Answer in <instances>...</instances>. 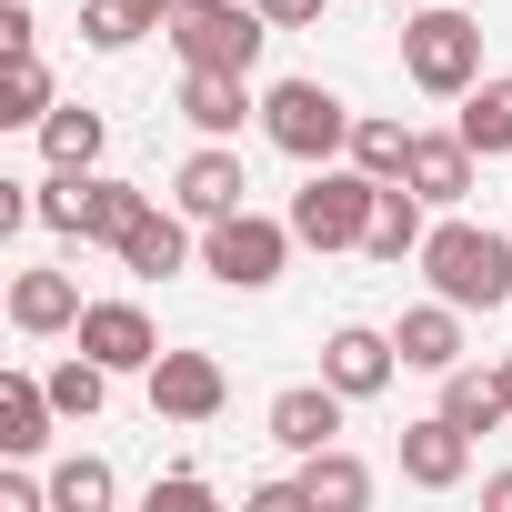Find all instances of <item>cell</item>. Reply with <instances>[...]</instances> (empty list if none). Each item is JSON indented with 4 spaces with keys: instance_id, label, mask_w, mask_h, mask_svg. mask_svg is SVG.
<instances>
[{
    "instance_id": "obj_1",
    "label": "cell",
    "mask_w": 512,
    "mask_h": 512,
    "mask_svg": "<svg viewBox=\"0 0 512 512\" xmlns=\"http://www.w3.org/2000/svg\"><path fill=\"white\" fill-rule=\"evenodd\" d=\"M422 282L442 292V302H462V312H502L512 302V231H492V221H432L422 231Z\"/></svg>"
},
{
    "instance_id": "obj_27",
    "label": "cell",
    "mask_w": 512,
    "mask_h": 512,
    "mask_svg": "<svg viewBox=\"0 0 512 512\" xmlns=\"http://www.w3.org/2000/svg\"><path fill=\"white\" fill-rule=\"evenodd\" d=\"M111 502H121V482H111L101 452H71V462L51 472V512H111Z\"/></svg>"
},
{
    "instance_id": "obj_20",
    "label": "cell",
    "mask_w": 512,
    "mask_h": 512,
    "mask_svg": "<svg viewBox=\"0 0 512 512\" xmlns=\"http://www.w3.org/2000/svg\"><path fill=\"white\" fill-rule=\"evenodd\" d=\"M101 141H111V121L91 101H51V121H41V161L51 171H101Z\"/></svg>"
},
{
    "instance_id": "obj_5",
    "label": "cell",
    "mask_w": 512,
    "mask_h": 512,
    "mask_svg": "<svg viewBox=\"0 0 512 512\" xmlns=\"http://www.w3.org/2000/svg\"><path fill=\"white\" fill-rule=\"evenodd\" d=\"M262 41H272L262 0H181V11H171L181 71H251V61H262Z\"/></svg>"
},
{
    "instance_id": "obj_22",
    "label": "cell",
    "mask_w": 512,
    "mask_h": 512,
    "mask_svg": "<svg viewBox=\"0 0 512 512\" xmlns=\"http://www.w3.org/2000/svg\"><path fill=\"white\" fill-rule=\"evenodd\" d=\"M302 492H312V512H362L372 502V462H352L342 442H322V452H302Z\"/></svg>"
},
{
    "instance_id": "obj_25",
    "label": "cell",
    "mask_w": 512,
    "mask_h": 512,
    "mask_svg": "<svg viewBox=\"0 0 512 512\" xmlns=\"http://www.w3.org/2000/svg\"><path fill=\"white\" fill-rule=\"evenodd\" d=\"M342 161H362L372 181H402V171H412V121H392V111H362Z\"/></svg>"
},
{
    "instance_id": "obj_26",
    "label": "cell",
    "mask_w": 512,
    "mask_h": 512,
    "mask_svg": "<svg viewBox=\"0 0 512 512\" xmlns=\"http://www.w3.org/2000/svg\"><path fill=\"white\" fill-rule=\"evenodd\" d=\"M41 382H51V402H61V422H91V412L111 402V362H91V352H71V362H51Z\"/></svg>"
},
{
    "instance_id": "obj_29",
    "label": "cell",
    "mask_w": 512,
    "mask_h": 512,
    "mask_svg": "<svg viewBox=\"0 0 512 512\" xmlns=\"http://www.w3.org/2000/svg\"><path fill=\"white\" fill-rule=\"evenodd\" d=\"M151 512H211V482L201 472H171V482H151Z\"/></svg>"
},
{
    "instance_id": "obj_2",
    "label": "cell",
    "mask_w": 512,
    "mask_h": 512,
    "mask_svg": "<svg viewBox=\"0 0 512 512\" xmlns=\"http://www.w3.org/2000/svg\"><path fill=\"white\" fill-rule=\"evenodd\" d=\"M402 81L432 91V101H462L482 81V21L462 11V0H422V11L402 21Z\"/></svg>"
},
{
    "instance_id": "obj_31",
    "label": "cell",
    "mask_w": 512,
    "mask_h": 512,
    "mask_svg": "<svg viewBox=\"0 0 512 512\" xmlns=\"http://www.w3.org/2000/svg\"><path fill=\"white\" fill-rule=\"evenodd\" d=\"M0 512H51V482H31V472H0Z\"/></svg>"
},
{
    "instance_id": "obj_4",
    "label": "cell",
    "mask_w": 512,
    "mask_h": 512,
    "mask_svg": "<svg viewBox=\"0 0 512 512\" xmlns=\"http://www.w3.org/2000/svg\"><path fill=\"white\" fill-rule=\"evenodd\" d=\"M352 121H362V111H352L332 81H272V91H262V141L292 151L302 171H312V161H342V151H352Z\"/></svg>"
},
{
    "instance_id": "obj_13",
    "label": "cell",
    "mask_w": 512,
    "mask_h": 512,
    "mask_svg": "<svg viewBox=\"0 0 512 512\" xmlns=\"http://www.w3.org/2000/svg\"><path fill=\"white\" fill-rule=\"evenodd\" d=\"M81 272H11V332L51 342V332H81Z\"/></svg>"
},
{
    "instance_id": "obj_17",
    "label": "cell",
    "mask_w": 512,
    "mask_h": 512,
    "mask_svg": "<svg viewBox=\"0 0 512 512\" xmlns=\"http://www.w3.org/2000/svg\"><path fill=\"white\" fill-rule=\"evenodd\" d=\"M181 262H191V211H181V201H171V211H141V221L121 231V272H131V282H171Z\"/></svg>"
},
{
    "instance_id": "obj_30",
    "label": "cell",
    "mask_w": 512,
    "mask_h": 512,
    "mask_svg": "<svg viewBox=\"0 0 512 512\" xmlns=\"http://www.w3.org/2000/svg\"><path fill=\"white\" fill-rule=\"evenodd\" d=\"M241 502H251V512H312V492H302V472H292V482H251Z\"/></svg>"
},
{
    "instance_id": "obj_19",
    "label": "cell",
    "mask_w": 512,
    "mask_h": 512,
    "mask_svg": "<svg viewBox=\"0 0 512 512\" xmlns=\"http://www.w3.org/2000/svg\"><path fill=\"white\" fill-rule=\"evenodd\" d=\"M422 191L412 181H382L372 191V231H362V251H372V262H422Z\"/></svg>"
},
{
    "instance_id": "obj_10",
    "label": "cell",
    "mask_w": 512,
    "mask_h": 512,
    "mask_svg": "<svg viewBox=\"0 0 512 512\" xmlns=\"http://www.w3.org/2000/svg\"><path fill=\"white\" fill-rule=\"evenodd\" d=\"M462 472H472V432H462L452 412L402 422V482H412V492H462Z\"/></svg>"
},
{
    "instance_id": "obj_21",
    "label": "cell",
    "mask_w": 512,
    "mask_h": 512,
    "mask_svg": "<svg viewBox=\"0 0 512 512\" xmlns=\"http://www.w3.org/2000/svg\"><path fill=\"white\" fill-rule=\"evenodd\" d=\"M171 11H181V0H81V41L91 51H131V41L171 31Z\"/></svg>"
},
{
    "instance_id": "obj_35",
    "label": "cell",
    "mask_w": 512,
    "mask_h": 512,
    "mask_svg": "<svg viewBox=\"0 0 512 512\" xmlns=\"http://www.w3.org/2000/svg\"><path fill=\"white\" fill-rule=\"evenodd\" d=\"M492 372H502V402H512V352H502V362H492Z\"/></svg>"
},
{
    "instance_id": "obj_23",
    "label": "cell",
    "mask_w": 512,
    "mask_h": 512,
    "mask_svg": "<svg viewBox=\"0 0 512 512\" xmlns=\"http://www.w3.org/2000/svg\"><path fill=\"white\" fill-rule=\"evenodd\" d=\"M452 131H462V141H472L482 161H502V151H512V71L472 81V91H462V121H452Z\"/></svg>"
},
{
    "instance_id": "obj_32",
    "label": "cell",
    "mask_w": 512,
    "mask_h": 512,
    "mask_svg": "<svg viewBox=\"0 0 512 512\" xmlns=\"http://www.w3.org/2000/svg\"><path fill=\"white\" fill-rule=\"evenodd\" d=\"M31 31H41L31 0H0V51H31Z\"/></svg>"
},
{
    "instance_id": "obj_3",
    "label": "cell",
    "mask_w": 512,
    "mask_h": 512,
    "mask_svg": "<svg viewBox=\"0 0 512 512\" xmlns=\"http://www.w3.org/2000/svg\"><path fill=\"white\" fill-rule=\"evenodd\" d=\"M292 241H302V231H292V211L272 221V211H251V201H241V211L201 221V272H211L221 292H272V282H282V262H292Z\"/></svg>"
},
{
    "instance_id": "obj_18",
    "label": "cell",
    "mask_w": 512,
    "mask_h": 512,
    "mask_svg": "<svg viewBox=\"0 0 512 512\" xmlns=\"http://www.w3.org/2000/svg\"><path fill=\"white\" fill-rule=\"evenodd\" d=\"M51 422H61V402H51L41 372H0V452L31 462V452L51 442Z\"/></svg>"
},
{
    "instance_id": "obj_15",
    "label": "cell",
    "mask_w": 512,
    "mask_h": 512,
    "mask_svg": "<svg viewBox=\"0 0 512 512\" xmlns=\"http://www.w3.org/2000/svg\"><path fill=\"white\" fill-rule=\"evenodd\" d=\"M392 342H402V372H432V382H442V372L462 362V302H442V292L412 302V312L392 322Z\"/></svg>"
},
{
    "instance_id": "obj_11",
    "label": "cell",
    "mask_w": 512,
    "mask_h": 512,
    "mask_svg": "<svg viewBox=\"0 0 512 512\" xmlns=\"http://www.w3.org/2000/svg\"><path fill=\"white\" fill-rule=\"evenodd\" d=\"M181 121L201 141H231L241 121H262V101H251V71H181Z\"/></svg>"
},
{
    "instance_id": "obj_28",
    "label": "cell",
    "mask_w": 512,
    "mask_h": 512,
    "mask_svg": "<svg viewBox=\"0 0 512 512\" xmlns=\"http://www.w3.org/2000/svg\"><path fill=\"white\" fill-rule=\"evenodd\" d=\"M0 121H21V131H41V121H51V71H41V51H11V91H0Z\"/></svg>"
},
{
    "instance_id": "obj_8",
    "label": "cell",
    "mask_w": 512,
    "mask_h": 512,
    "mask_svg": "<svg viewBox=\"0 0 512 512\" xmlns=\"http://www.w3.org/2000/svg\"><path fill=\"white\" fill-rule=\"evenodd\" d=\"M71 342H81L91 362H111V372H151V362H161V332H151L141 302H91Z\"/></svg>"
},
{
    "instance_id": "obj_6",
    "label": "cell",
    "mask_w": 512,
    "mask_h": 512,
    "mask_svg": "<svg viewBox=\"0 0 512 512\" xmlns=\"http://www.w3.org/2000/svg\"><path fill=\"white\" fill-rule=\"evenodd\" d=\"M372 171L362 161H312V181L292 191V231L312 241V251H362V231H372Z\"/></svg>"
},
{
    "instance_id": "obj_24",
    "label": "cell",
    "mask_w": 512,
    "mask_h": 512,
    "mask_svg": "<svg viewBox=\"0 0 512 512\" xmlns=\"http://www.w3.org/2000/svg\"><path fill=\"white\" fill-rule=\"evenodd\" d=\"M442 412H452L472 442H482V432H502V422H512V402H502V372H462V362H452V372H442Z\"/></svg>"
},
{
    "instance_id": "obj_12",
    "label": "cell",
    "mask_w": 512,
    "mask_h": 512,
    "mask_svg": "<svg viewBox=\"0 0 512 512\" xmlns=\"http://www.w3.org/2000/svg\"><path fill=\"white\" fill-rule=\"evenodd\" d=\"M241 191H251V181H241V151H231V141H201V151L171 171V201H181L191 221H221V211H241Z\"/></svg>"
},
{
    "instance_id": "obj_9",
    "label": "cell",
    "mask_w": 512,
    "mask_h": 512,
    "mask_svg": "<svg viewBox=\"0 0 512 512\" xmlns=\"http://www.w3.org/2000/svg\"><path fill=\"white\" fill-rule=\"evenodd\" d=\"M392 372H402V342H392V332H372V322H342V332L322 342V382H332V392H352V402H372Z\"/></svg>"
},
{
    "instance_id": "obj_34",
    "label": "cell",
    "mask_w": 512,
    "mask_h": 512,
    "mask_svg": "<svg viewBox=\"0 0 512 512\" xmlns=\"http://www.w3.org/2000/svg\"><path fill=\"white\" fill-rule=\"evenodd\" d=\"M482 502H492V512H512V472H492V482H482Z\"/></svg>"
},
{
    "instance_id": "obj_33",
    "label": "cell",
    "mask_w": 512,
    "mask_h": 512,
    "mask_svg": "<svg viewBox=\"0 0 512 512\" xmlns=\"http://www.w3.org/2000/svg\"><path fill=\"white\" fill-rule=\"evenodd\" d=\"M262 21H272V31H312V21H322V0H262Z\"/></svg>"
},
{
    "instance_id": "obj_7",
    "label": "cell",
    "mask_w": 512,
    "mask_h": 512,
    "mask_svg": "<svg viewBox=\"0 0 512 512\" xmlns=\"http://www.w3.org/2000/svg\"><path fill=\"white\" fill-rule=\"evenodd\" d=\"M141 382H151V412H161V422H181V432H191V422H211V412L231 402V372H221L211 352H161Z\"/></svg>"
},
{
    "instance_id": "obj_14",
    "label": "cell",
    "mask_w": 512,
    "mask_h": 512,
    "mask_svg": "<svg viewBox=\"0 0 512 512\" xmlns=\"http://www.w3.org/2000/svg\"><path fill=\"white\" fill-rule=\"evenodd\" d=\"M472 161H482V151H472L462 131H412V171H402V181H412L432 211H462V191H472Z\"/></svg>"
},
{
    "instance_id": "obj_16",
    "label": "cell",
    "mask_w": 512,
    "mask_h": 512,
    "mask_svg": "<svg viewBox=\"0 0 512 512\" xmlns=\"http://www.w3.org/2000/svg\"><path fill=\"white\" fill-rule=\"evenodd\" d=\"M342 402H352V392H332V382H292V392H272V442H282V452H322V442H342Z\"/></svg>"
}]
</instances>
